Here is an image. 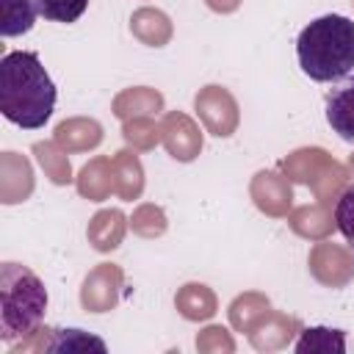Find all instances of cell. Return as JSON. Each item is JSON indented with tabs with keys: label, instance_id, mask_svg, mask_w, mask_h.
Returning a JSON list of instances; mask_svg holds the SVG:
<instances>
[{
	"label": "cell",
	"instance_id": "obj_1",
	"mask_svg": "<svg viewBox=\"0 0 354 354\" xmlns=\"http://www.w3.org/2000/svg\"><path fill=\"white\" fill-rule=\"evenodd\" d=\"M55 83L36 53H6L0 58V111L22 130H39L53 116Z\"/></svg>",
	"mask_w": 354,
	"mask_h": 354
},
{
	"label": "cell",
	"instance_id": "obj_2",
	"mask_svg": "<svg viewBox=\"0 0 354 354\" xmlns=\"http://www.w3.org/2000/svg\"><path fill=\"white\" fill-rule=\"evenodd\" d=\"M299 66L318 83H332L354 69V19L324 14L301 28L296 39Z\"/></svg>",
	"mask_w": 354,
	"mask_h": 354
},
{
	"label": "cell",
	"instance_id": "obj_3",
	"mask_svg": "<svg viewBox=\"0 0 354 354\" xmlns=\"http://www.w3.org/2000/svg\"><path fill=\"white\" fill-rule=\"evenodd\" d=\"M47 310L44 282L22 263L0 266V340L14 343L30 335Z\"/></svg>",
	"mask_w": 354,
	"mask_h": 354
},
{
	"label": "cell",
	"instance_id": "obj_4",
	"mask_svg": "<svg viewBox=\"0 0 354 354\" xmlns=\"http://www.w3.org/2000/svg\"><path fill=\"white\" fill-rule=\"evenodd\" d=\"M194 108H196V116L202 119V124L207 127V133H213L218 138L232 136L238 122H241L238 102L224 86L199 88V94L194 97Z\"/></svg>",
	"mask_w": 354,
	"mask_h": 354
},
{
	"label": "cell",
	"instance_id": "obj_5",
	"mask_svg": "<svg viewBox=\"0 0 354 354\" xmlns=\"http://www.w3.org/2000/svg\"><path fill=\"white\" fill-rule=\"evenodd\" d=\"M310 274L326 288H343L354 279V249L332 241H318L310 249Z\"/></svg>",
	"mask_w": 354,
	"mask_h": 354
},
{
	"label": "cell",
	"instance_id": "obj_6",
	"mask_svg": "<svg viewBox=\"0 0 354 354\" xmlns=\"http://www.w3.org/2000/svg\"><path fill=\"white\" fill-rule=\"evenodd\" d=\"M124 274L116 263H100L94 266L80 288V304L86 313H108L116 307L119 301V290H122Z\"/></svg>",
	"mask_w": 354,
	"mask_h": 354
},
{
	"label": "cell",
	"instance_id": "obj_7",
	"mask_svg": "<svg viewBox=\"0 0 354 354\" xmlns=\"http://www.w3.org/2000/svg\"><path fill=\"white\" fill-rule=\"evenodd\" d=\"M160 144L174 160L188 163L202 152V130L188 113L169 111L160 122Z\"/></svg>",
	"mask_w": 354,
	"mask_h": 354
},
{
	"label": "cell",
	"instance_id": "obj_8",
	"mask_svg": "<svg viewBox=\"0 0 354 354\" xmlns=\"http://www.w3.org/2000/svg\"><path fill=\"white\" fill-rule=\"evenodd\" d=\"M249 194H252V202L271 218H285L290 213V202H293V188L288 183L285 174L279 171H271V169H263L252 177V185H249Z\"/></svg>",
	"mask_w": 354,
	"mask_h": 354
},
{
	"label": "cell",
	"instance_id": "obj_9",
	"mask_svg": "<svg viewBox=\"0 0 354 354\" xmlns=\"http://www.w3.org/2000/svg\"><path fill=\"white\" fill-rule=\"evenodd\" d=\"M33 194V169L25 155L3 152L0 155V202L14 205L25 202Z\"/></svg>",
	"mask_w": 354,
	"mask_h": 354
},
{
	"label": "cell",
	"instance_id": "obj_10",
	"mask_svg": "<svg viewBox=\"0 0 354 354\" xmlns=\"http://www.w3.org/2000/svg\"><path fill=\"white\" fill-rule=\"evenodd\" d=\"M335 163V158L321 149V147H301L296 152H290L288 158L279 160V171L293 180V183H304V185H313L329 166Z\"/></svg>",
	"mask_w": 354,
	"mask_h": 354
},
{
	"label": "cell",
	"instance_id": "obj_11",
	"mask_svg": "<svg viewBox=\"0 0 354 354\" xmlns=\"http://www.w3.org/2000/svg\"><path fill=\"white\" fill-rule=\"evenodd\" d=\"M326 122L348 144H354V77H346L326 94Z\"/></svg>",
	"mask_w": 354,
	"mask_h": 354
},
{
	"label": "cell",
	"instance_id": "obj_12",
	"mask_svg": "<svg viewBox=\"0 0 354 354\" xmlns=\"http://www.w3.org/2000/svg\"><path fill=\"white\" fill-rule=\"evenodd\" d=\"M53 138L66 152H88V149L100 147V141H102V124L97 119H86V116L64 119L55 127V136Z\"/></svg>",
	"mask_w": 354,
	"mask_h": 354
},
{
	"label": "cell",
	"instance_id": "obj_13",
	"mask_svg": "<svg viewBox=\"0 0 354 354\" xmlns=\"http://www.w3.org/2000/svg\"><path fill=\"white\" fill-rule=\"evenodd\" d=\"M299 329L301 326H299L296 315H285V313H274L271 310V315L257 329L249 332V340H252V346L257 351H277V348H285Z\"/></svg>",
	"mask_w": 354,
	"mask_h": 354
},
{
	"label": "cell",
	"instance_id": "obj_14",
	"mask_svg": "<svg viewBox=\"0 0 354 354\" xmlns=\"http://www.w3.org/2000/svg\"><path fill=\"white\" fill-rule=\"evenodd\" d=\"M113 116L124 119H136V116H158L163 111V94L149 88V86H136V88H124L113 97L111 105Z\"/></svg>",
	"mask_w": 354,
	"mask_h": 354
},
{
	"label": "cell",
	"instance_id": "obj_15",
	"mask_svg": "<svg viewBox=\"0 0 354 354\" xmlns=\"http://www.w3.org/2000/svg\"><path fill=\"white\" fill-rule=\"evenodd\" d=\"M77 183V194L91 199V202H102L113 194V160L105 158V155H97L91 158L80 174L75 177Z\"/></svg>",
	"mask_w": 354,
	"mask_h": 354
},
{
	"label": "cell",
	"instance_id": "obj_16",
	"mask_svg": "<svg viewBox=\"0 0 354 354\" xmlns=\"http://www.w3.org/2000/svg\"><path fill=\"white\" fill-rule=\"evenodd\" d=\"M124 230H127V218L122 210L116 207H105V210H97L88 221V243L97 249V252H113L122 238H124Z\"/></svg>",
	"mask_w": 354,
	"mask_h": 354
},
{
	"label": "cell",
	"instance_id": "obj_17",
	"mask_svg": "<svg viewBox=\"0 0 354 354\" xmlns=\"http://www.w3.org/2000/svg\"><path fill=\"white\" fill-rule=\"evenodd\" d=\"M113 194L124 202H133L144 191V169L136 152L119 149L113 158Z\"/></svg>",
	"mask_w": 354,
	"mask_h": 354
},
{
	"label": "cell",
	"instance_id": "obj_18",
	"mask_svg": "<svg viewBox=\"0 0 354 354\" xmlns=\"http://www.w3.org/2000/svg\"><path fill=\"white\" fill-rule=\"evenodd\" d=\"M288 224L296 235L307 238V241H324L332 230H335V221H332V213L326 205H301L296 210L288 213Z\"/></svg>",
	"mask_w": 354,
	"mask_h": 354
},
{
	"label": "cell",
	"instance_id": "obj_19",
	"mask_svg": "<svg viewBox=\"0 0 354 354\" xmlns=\"http://www.w3.org/2000/svg\"><path fill=\"white\" fill-rule=\"evenodd\" d=\"M130 30L136 39H141L149 47H163L171 39V19L160 8H138L130 17Z\"/></svg>",
	"mask_w": 354,
	"mask_h": 354
},
{
	"label": "cell",
	"instance_id": "obj_20",
	"mask_svg": "<svg viewBox=\"0 0 354 354\" xmlns=\"http://www.w3.org/2000/svg\"><path fill=\"white\" fill-rule=\"evenodd\" d=\"M174 307H177V313L183 315V318H188V321H207L213 313H216V293L207 288V285H202V282H188V285H183L180 290H177V296H174Z\"/></svg>",
	"mask_w": 354,
	"mask_h": 354
},
{
	"label": "cell",
	"instance_id": "obj_21",
	"mask_svg": "<svg viewBox=\"0 0 354 354\" xmlns=\"http://www.w3.org/2000/svg\"><path fill=\"white\" fill-rule=\"evenodd\" d=\"M271 315V301L263 296V293H241L232 299L230 304V324L238 329V332H252L257 329L266 318Z\"/></svg>",
	"mask_w": 354,
	"mask_h": 354
},
{
	"label": "cell",
	"instance_id": "obj_22",
	"mask_svg": "<svg viewBox=\"0 0 354 354\" xmlns=\"http://www.w3.org/2000/svg\"><path fill=\"white\" fill-rule=\"evenodd\" d=\"M299 354H343L346 351V332L329 329V326H310L299 329V337L293 343Z\"/></svg>",
	"mask_w": 354,
	"mask_h": 354
},
{
	"label": "cell",
	"instance_id": "obj_23",
	"mask_svg": "<svg viewBox=\"0 0 354 354\" xmlns=\"http://www.w3.org/2000/svg\"><path fill=\"white\" fill-rule=\"evenodd\" d=\"M39 17L36 0H0V36H22Z\"/></svg>",
	"mask_w": 354,
	"mask_h": 354
},
{
	"label": "cell",
	"instance_id": "obj_24",
	"mask_svg": "<svg viewBox=\"0 0 354 354\" xmlns=\"http://www.w3.org/2000/svg\"><path fill=\"white\" fill-rule=\"evenodd\" d=\"M33 155L39 160V166L44 169V174L55 183V185H66L72 183V166H69V152L58 147V141H36L33 144Z\"/></svg>",
	"mask_w": 354,
	"mask_h": 354
},
{
	"label": "cell",
	"instance_id": "obj_25",
	"mask_svg": "<svg viewBox=\"0 0 354 354\" xmlns=\"http://www.w3.org/2000/svg\"><path fill=\"white\" fill-rule=\"evenodd\" d=\"M105 351V343L94 335H86L83 329H50L47 351Z\"/></svg>",
	"mask_w": 354,
	"mask_h": 354
},
{
	"label": "cell",
	"instance_id": "obj_26",
	"mask_svg": "<svg viewBox=\"0 0 354 354\" xmlns=\"http://www.w3.org/2000/svg\"><path fill=\"white\" fill-rule=\"evenodd\" d=\"M122 136L133 149H155V144L160 141V124H155L152 116H136V119H124L122 124Z\"/></svg>",
	"mask_w": 354,
	"mask_h": 354
},
{
	"label": "cell",
	"instance_id": "obj_27",
	"mask_svg": "<svg viewBox=\"0 0 354 354\" xmlns=\"http://www.w3.org/2000/svg\"><path fill=\"white\" fill-rule=\"evenodd\" d=\"M346 180H348V171H346V166H340L337 160L310 185L313 191H315V199L321 202V205H332V199H337L340 194H343V188H346Z\"/></svg>",
	"mask_w": 354,
	"mask_h": 354
},
{
	"label": "cell",
	"instance_id": "obj_28",
	"mask_svg": "<svg viewBox=\"0 0 354 354\" xmlns=\"http://www.w3.org/2000/svg\"><path fill=\"white\" fill-rule=\"evenodd\" d=\"M130 227L141 238H158V235L166 232V213L158 205H152V202L138 205L136 213H133V218H130Z\"/></svg>",
	"mask_w": 354,
	"mask_h": 354
},
{
	"label": "cell",
	"instance_id": "obj_29",
	"mask_svg": "<svg viewBox=\"0 0 354 354\" xmlns=\"http://www.w3.org/2000/svg\"><path fill=\"white\" fill-rule=\"evenodd\" d=\"M39 3V14L50 22H77L83 17V11L88 8V0H36Z\"/></svg>",
	"mask_w": 354,
	"mask_h": 354
},
{
	"label": "cell",
	"instance_id": "obj_30",
	"mask_svg": "<svg viewBox=\"0 0 354 354\" xmlns=\"http://www.w3.org/2000/svg\"><path fill=\"white\" fill-rule=\"evenodd\" d=\"M196 348L205 354H232L235 340L224 326H207L196 335Z\"/></svg>",
	"mask_w": 354,
	"mask_h": 354
},
{
	"label": "cell",
	"instance_id": "obj_31",
	"mask_svg": "<svg viewBox=\"0 0 354 354\" xmlns=\"http://www.w3.org/2000/svg\"><path fill=\"white\" fill-rule=\"evenodd\" d=\"M335 227L343 232V238L354 249V185L343 188V194L335 202Z\"/></svg>",
	"mask_w": 354,
	"mask_h": 354
},
{
	"label": "cell",
	"instance_id": "obj_32",
	"mask_svg": "<svg viewBox=\"0 0 354 354\" xmlns=\"http://www.w3.org/2000/svg\"><path fill=\"white\" fill-rule=\"evenodd\" d=\"M205 3H207V8H213L218 14H230V11H235L241 6V0H205Z\"/></svg>",
	"mask_w": 354,
	"mask_h": 354
},
{
	"label": "cell",
	"instance_id": "obj_33",
	"mask_svg": "<svg viewBox=\"0 0 354 354\" xmlns=\"http://www.w3.org/2000/svg\"><path fill=\"white\" fill-rule=\"evenodd\" d=\"M348 169H351V171H354V155H351V160H348Z\"/></svg>",
	"mask_w": 354,
	"mask_h": 354
}]
</instances>
